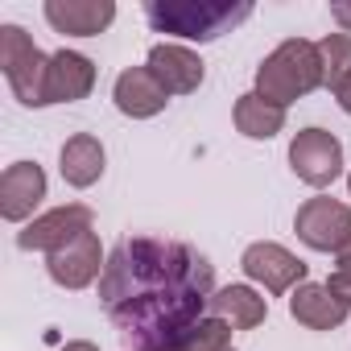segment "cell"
Instances as JSON below:
<instances>
[{"mask_svg":"<svg viewBox=\"0 0 351 351\" xmlns=\"http://www.w3.org/2000/svg\"><path fill=\"white\" fill-rule=\"evenodd\" d=\"M161 351H236V347H232V326L207 314L186 339L169 343V347H161Z\"/></svg>","mask_w":351,"mask_h":351,"instance_id":"19","label":"cell"},{"mask_svg":"<svg viewBox=\"0 0 351 351\" xmlns=\"http://www.w3.org/2000/svg\"><path fill=\"white\" fill-rule=\"evenodd\" d=\"M58 351H99V347L87 343V339H75V343H66V347H58Z\"/></svg>","mask_w":351,"mask_h":351,"instance_id":"24","label":"cell"},{"mask_svg":"<svg viewBox=\"0 0 351 351\" xmlns=\"http://www.w3.org/2000/svg\"><path fill=\"white\" fill-rule=\"evenodd\" d=\"M211 298L215 269L182 240L128 236L99 277V302L132 351H161L186 339L207 318Z\"/></svg>","mask_w":351,"mask_h":351,"instance_id":"1","label":"cell"},{"mask_svg":"<svg viewBox=\"0 0 351 351\" xmlns=\"http://www.w3.org/2000/svg\"><path fill=\"white\" fill-rule=\"evenodd\" d=\"M293 232L314 252H343L351 240V207L339 199H306L293 215Z\"/></svg>","mask_w":351,"mask_h":351,"instance_id":"6","label":"cell"},{"mask_svg":"<svg viewBox=\"0 0 351 351\" xmlns=\"http://www.w3.org/2000/svg\"><path fill=\"white\" fill-rule=\"evenodd\" d=\"M240 269L265 289V293H289L306 281V261H298L285 244H273V240H256L244 248L240 256Z\"/></svg>","mask_w":351,"mask_h":351,"instance_id":"7","label":"cell"},{"mask_svg":"<svg viewBox=\"0 0 351 351\" xmlns=\"http://www.w3.org/2000/svg\"><path fill=\"white\" fill-rule=\"evenodd\" d=\"M232 120H236V128H240L248 141H273V136L285 128V108H277V104L261 99L256 91H248V95L236 99Z\"/></svg>","mask_w":351,"mask_h":351,"instance_id":"18","label":"cell"},{"mask_svg":"<svg viewBox=\"0 0 351 351\" xmlns=\"http://www.w3.org/2000/svg\"><path fill=\"white\" fill-rule=\"evenodd\" d=\"M153 75H157V83L169 91V95H191V91H199L203 87V58L191 50V46H178V42H157L153 50H149V62H145Z\"/></svg>","mask_w":351,"mask_h":351,"instance_id":"11","label":"cell"},{"mask_svg":"<svg viewBox=\"0 0 351 351\" xmlns=\"http://www.w3.org/2000/svg\"><path fill=\"white\" fill-rule=\"evenodd\" d=\"M46 199V173L38 161H13L0 173V215L9 223H25Z\"/></svg>","mask_w":351,"mask_h":351,"instance_id":"10","label":"cell"},{"mask_svg":"<svg viewBox=\"0 0 351 351\" xmlns=\"http://www.w3.org/2000/svg\"><path fill=\"white\" fill-rule=\"evenodd\" d=\"M289 169L314 191H326L343 173V145L326 128H302L289 141Z\"/></svg>","mask_w":351,"mask_h":351,"instance_id":"5","label":"cell"},{"mask_svg":"<svg viewBox=\"0 0 351 351\" xmlns=\"http://www.w3.org/2000/svg\"><path fill=\"white\" fill-rule=\"evenodd\" d=\"M42 13L54 34H71V38H95L116 21L112 0H46Z\"/></svg>","mask_w":351,"mask_h":351,"instance_id":"12","label":"cell"},{"mask_svg":"<svg viewBox=\"0 0 351 351\" xmlns=\"http://www.w3.org/2000/svg\"><path fill=\"white\" fill-rule=\"evenodd\" d=\"M326 289H330V293H335V298H339L347 310H351V273L335 269V273H330V281H326Z\"/></svg>","mask_w":351,"mask_h":351,"instance_id":"20","label":"cell"},{"mask_svg":"<svg viewBox=\"0 0 351 351\" xmlns=\"http://www.w3.org/2000/svg\"><path fill=\"white\" fill-rule=\"evenodd\" d=\"M335 261H339V269H343V273H351V240H347V248H343V252H335Z\"/></svg>","mask_w":351,"mask_h":351,"instance_id":"23","label":"cell"},{"mask_svg":"<svg viewBox=\"0 0 351 351\" xmlns=\"http://www.w3.org/2000/svg\"><path fill=\"white\" fill-rule=\"evenodd\" d=\"M112 99H116V108H120L128 120H149V116L165 112L169 91L157 83V75H153L149 66H128V71L116 75Z\"/></svg>","mask_w":351,"mask_h":351,"instance_id":"13","label":"cell"},{"mask_svg":"<svg viewBox=\"0 0 351 351\" xmlns=\"http://www.w3.org/2000/svg\"><path fill=\"white\" fill-rule=\"evenodd\" d=\"M326 91H330V95L339 99V108H343V112L351 116V71H347V75H339V79H335V83H330Z\"/></svg>","mask_w":351,"mask_h":351,"instance_id":"21","label":"cell"},{"mask_svg":"<svg viewBox=\"0 0 351 351\" xmlns=\"http://www.w3.org/2000/svg\"><path fill=\"white\" fill-rule=\"evenodd\" d=\"M347 195H351V173H347Z\"/></svg>","mask_w":351,"mask_h":351,"instance_id":"25","label":"cell"},{"mask_svg":"<svg viewBox=\"0 0 351 351\" xmlns=\"http://www.w3.org/2000/svg\"><path fill=\"white\" fill-rule=\"evenodd\" d=\"M95 87V62L79 50H58L50 54V75H46V104H75L87 99Z\"/></svg>","mask_w":351,"mask_h":351,"instance_id":"14","label":"cell"},{"mask_svg":"<svg viewBox=\"0 0 351 351\" xmlns=\"http://www.w3.org/2000/svg\"><path fill=\"white\" fill-rule=\"evenodd\" d=\"M0 71L25 108H46L50 54H42L21 25H0Z\"/></svg>","mask_w":351,"mask_h":351,"instance_id":"4","label":"cell"},{"mask_svg":"<svg viewBox=\"0 0 351 351\" xmlns=\"http://www.w3.org/2000/svg\"><path fill=\"white\" fill-rule=\"evenodd\" d=\"M91 207L87 203H66V207H54V211H46V215H38L21 236H17V244L25 248V252H58V248H66L75 236H83V232H91Z\"/></svg>","mask_w":351,"mask_h":351,"instance_id":"8","label":"cell"},{"mask_svg":"<svg viewBox=\"0 0 351 351\" xmlns=\"http://www.w3.org/2000/svg\"><path fill=\"white\" fill-rule=\"evenodd\" d=\"M289 314L302 322V326H310V330H335V326H343L347 322V306L326 289V281L318 285V281H302L293 293H289Z\"/></svg>","mask_w":351,"mask_h":351,"instance_id":"15","label":"cell"},{"mask_svg":"<svg viewBox=\"0 0 351 351\" xmlns=\"http://www.w3.org/2000/svg\"><path fill=\"white\" fill-rule=\"evenodd\" d=\"M330 21L339 25V34H351V0H335V5H330Z\"/></svg>","mask_w":351,"mask_h":351,"instance_id":"22","label":"cell"},{"mask_svg":"<svg viewBox=\"0 0 351 351\" xmlns=\"http://www.w3.org/2000/svg\"><path fill=\"white\" fill-rule=\"evenodd\" d=\"M322 87V54H318V42H306V38H289L281 42L261 66H256V95L277 104V108H289L293 99L310 95Z\"/></svg>","mask_w":351,"mask_h":351,"instance_id":"3","label":"cell"},{"mask_svg":"<svg viewBox=\"0 0 351 351\" xmlns=\"http://www.w3.org/2000/svg\"><path fill=\"white\" fill-rule=\"evenodd\" d=\"M46 269H50L54 285H62V289H87L91 281L104 277L108 256H104V248H99V236H95V232H83V236H75L66 248L50 252V256H46Z\"/></svg>","mask_w":351,"mask_h":351,"instance_id":"9","label":"cell"},{"mask_svg":"<svg viewBox=\"0 0 351 351\" xmlns=\"http://www.w3.org/2000/svg\"><path fill=\"white\" fill-rule=\"evenodd\" d=\"M248 17V0H149L145 5V21L157 34H173L186 42H215Z\"/></svg>","mask_w":351,"mask_h":351,"instance_id":"2","label":"cell"},{"mask_svg":"<svg viewBox=\"0 0 351 351\" xmlns=\"http://www.w3.org/2000/svg\"><path fill=\"white\" fill-rule=\"evenodd\" d=\"M211 318L228 322L232 330H252L269 318V302L252 289V285H223L211 298Z\"/></svg>","mask_w":351,"mask_h":351,"instance_id":"17","label":"cell"},{"mask_svg":"<svg viewBox=\"0 0 351 351\" xmlns=\"http://www.w3.org/2000/svg\"><path fill=\"white\" fill-rule=\"evenodd\" d=\"M104 165H108V153L99 145V136L91 132H75L62 153H58V169H62V182L75 186V191H87L104 178Z\"/></svg>","mask_w":351,"mask_h":351,"instance_id":"16","label":"cell"}]
</instances>
